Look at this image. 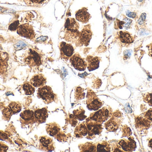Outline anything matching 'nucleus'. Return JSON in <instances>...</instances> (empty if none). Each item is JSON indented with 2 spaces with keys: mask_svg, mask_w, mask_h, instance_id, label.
Masks as SVG:
<instances>
[{
  "mask_svg": "<svg viewBox=\"0 0 152 152\" xmlns=\"http://www.w3.org/2000/svg\"><path fill=\"white\" fill-rule=\"evenodd\" d=\"M92 36L91 26L89 24L85 26L82 30L80 32L78 38L76 42V45L77 46H82L83 45L87 46L89 44Z\"/></svg>",
  "mask_w": 152,
  "mask_h": 152,
  "instance_id": "obj_1",
  "label": "nucleus"
},
{
  "mask_svg": "<svg viewBox=\"0 0 152 152\" xmlns=\"http://www.w3.org/2000/svg\"><path fill=\"white\" fill-rule=\"evenodd\" d=\"M37 95L46 104H49L56 100V95L53 92L52 88L48 86H44L40 87L38 90Z\"/></svg>",
  "mask_w": 152,
  "mask_h": 152,
  "instance_id": "obj_2",
  "label": "nucleus"
},
{
  "mask_svg": "<svg viewBox=\"0 0 152 152\" xmlns=\"http://www.w3.org/2000/svg\"><path fill=\"white\" fill-rule=\"evenodd\" d=\"M86 125L88 129V138L93 139L96 135L100 134L102 133V124L97 123L88 118L86 121Z\"/></svg>",
  "mask_w": 152,
  "mask_h": 152,
  "instance_id": "obj_3",
  "label": "nucleus"
},
{
  "mask_svg": "<svg viewBox=\"0 0 152 152\" xmlns=\"http://www.w3.org/2000/svg\"><path fill=\"white\" fill-rule=\"evenodd\" d=\"M110 111L108 108L104 107L99 111L92 113L90 115L89 118L96 121L97 123L102 124L106 121L110 117Z\"/></svg>",
  "mask_w": 152,
  "mask_h": 152,
  "instance_id": "obj_4",
  "label": "nucleus"
},
{
  "mask_svg": "<svg viewBox=\"0 0 152 152\" xmlns=\"http://www.w3.org/2000/svg\"><path fill=\"white\" fill-rule=\"evenodd\" d=\"M25 62L30 67L39 66L41 64V58L39 54L32 49H29Z\"/></svg>",
  "mask_w": 152,
  "mask_h": 152,
  "instance_id": "obj_5",
  "label": "nucleus"
},
{
  "mask_svg": "<svg viewBox=\"0 0 152 152\" xmlns=\"http://www.w3.org/2000/svg\"><path fill=\"white\" fill-rule=\"evenodd\" d=\"M18 34L28 39L34 40L35 34L33 27L28 24H23L19 26L17 29Z\"/></svg>",
  "mask_w": 152,
  "mask_h": 152,
  "instance_id": "obj_6",
  "label": "nucleus"
},
{
  "mask_svg": "<svg viewBox=\"0 0 152 152\" xmlns=\"http://www.w3.org/2000/svg\"><path fill=\"white\" fill-rule=\"evenodd\" d=\"M61 55L64 59L68 60L71 58L74 53V48L72 45L65 42H61L59 45Z\"/></svg>",
  "mask_w": 152,
  "mask_h": 152,
  "instance_id": "obj_7",
  "label": "nucleus"
},
{
  "mask_svg": "<svg viewBox=\"0 0 152 152\" xmlns=\"http://www.w3.org/2000/svg\"><path fill=\"white\" fill-rule=\"evenodd\" d=\"M70 61L73 67L80 71L85 70L87 67V63L78 53L73 55L70 58Z\"/></svg>",
  "mask_w": 152,
  "mask_h": 152,
  "instance_id": "obj_8",
  "label": "nucleus"
},
{
  "mask_svg": "<svg viewBox=\"0 0 152 152\" xmlns=\"http://www.w3.org/2000/svg\"><path fill=\"white\" fill-rule=\"evenodd\" d=\"M46 131L50 135L57 138L58 140L62 139V133L60 126L55 122L49 123L46 126Z\"/></svg>",
  "mask_w": 152,
  "mask_h": 152,
  "instance_id": "obj_9",
  "label": "nucleus"
},
{
  "mask_svg": "<svg viewBox=\"0 0 152 152\" xmlns=\"http://www.w3.org/2000/svg\"><path fill=\"white\" fill-rule=\"evenodd\" d=\"M94 95V93H90V96H88L87 101V106L90 110L97 111L102 107L103 104Z\"/></svg>",
  "mask_w": 152,
  "mask_h": 152,
  "instance_id": "obj_10",
  "label": "nucleus"
},
{
  "mask_svg": "<svg viewBox=\"0 0 152 152\" xmlns=\"http://www.w3.org/2000/svg\"><path fill=\"white\" fill-rule=\"evenodd\" d=\"M40 147L42 150L46 151H52L54 150V144L51 138L47 136L41 137L40 138Z\"/></svg>",
  "mask_w": 152,
  "mask_h": 152,
  "instance_id": "obj_11",
  "label": "nucleus"
},
{
  "mask_svg": "<svg viewBox=\"0 0 152 152\" xmlns=\"http://www.w3.org/2000/svg\"><path fill=\"white\" fill-rule=\"evenodd\" d=\"M115 117L112 118L108 122H106L105 124V127L106 129L110 132H115L118 128L121 121L119 119V117H121V115L118 114L114 115Z\"/></svg>",
  "mask_w": 152,
  "mask_h": 152,
  "instance_id": "obj_12",
  "label": "nucleus"
},
{
  "mask_svg": "<svg viewBox=\"0 0 152 152\" xmlns=\"http://www.w3.org/2000/svg\"><path fill=\"white\" fill-rule=\"evenodd\" d=\"M119 145L125 151H132L136 148V144L134 139L130 137L128 140H121L119 142Z\"/></svg>",
  "mask_w": 152,
  "mask_h": 152,
  "instance_id": "obj_13",
  "label": "nucleus"
},
{
  "mask_svg": "<svg viewBox=\"0 0 152 152\" xmlns=\"http://www.w3.org/2000/svg\"><path fill=\"white\" fill-rule=\"evenodd\" d=\"M135 127L138 131L148 129L151 127V122L146 118L137 117L135 118Z\"/></svg>",
  "mask_w": 152,
  "mask_h": 152,
  "instance_id": "obj_14",
  "label": "nucleus"
},
{
  "mask_svg": "<svg viewBox=\"0 0 152 152\" xmlns=\"http://www.w3.org/2000/svg\"><path fill=\"white\" fill-rule=\"evenodd\" d=\"M20 118L25 124H29L34 123L36 121L35 117L34 112L33 111H24L20 115Z\"/></svg>",
  "mask_w": 152,
  "mask_h": 152,
  "instance_id": "obj_15",
  "label": "nucleus"
},
{
  "mask_svg": "<svg viewBox=\"0 0 152 152\" xmlns=\"http://www.w3.org/2000/svg\"><path fill=\"white\" fill-rule=\"evenodd\" d=\"M91 16L88 12L87 9L86 8H83L79 10L76 13V19L83 23L88 22Z\"/></svg>",
  "mask_w": 152,
  "mask_h": 152,
  "instance_id": "obj_16",
  "label": "nucleus"
},
{
  "mask_svg": "<svg viewBox=\"0 0 152 152\" xmlns=\"http://www.w3.org/2000/svg\"><path fill=\"white\" fill-rule=\"evenodd\" d=\"M87 61V68L89 71L95 70L99 68L101 59L98 57H93V56H87L86 58Z\"/></svg>",
  "mask_w": 152,
  "mask_h": 152,
  "instance_id": "obj_17",
  "label": "nucleus"
},
{
  "mask_svg": "<svg viewBox=\"0 0 152 152\" xmlns=\"http://www.w3.org/2000/svg\"><path fill=\"white\" fill-rule=\"evenodd\" d=\"M46 79L42 74L35 75L30 80V84L34 87H42L46 84Z\"/></svg>",
  "mask_w": 152,
  "mask_h": 152,
  "instance_id": "obj_18",
  "label": "nucleus"
},
{
  "mask_svg": "<svg viewBox=\"0 0 152 152\" xmlns=\"http://www.w3.org/2000/svg\"><path fill=\"white\" fill-rule=\"evenodd\" d=\"M36 121L39 123L45 122L48 117V112L46 108L37 110L34 112Z\"/></svg>",
  "mask_w": 152,
  "mask_h": 152,
  "instance_id": "obj_19",
  "label": "nucleus"
},
{
  "mask_svg": "<svg viewBox=\"0 0 152 152\" xmlns=\"http://www.w3.org/2000/svg\"><path fill=\"white\" fill-rule=\"evenodd\" d=\"M79 29V24L75 19L73 18H67L66 19L65 25V30L69 31H78Z\"/></svg>",
  "mask_w": 152,
  "mask_h": 152,
  "instance_id": "obj_20",
  "label": "nucleus"
},
{
  "mask_svg": "<svg viewBox=\"0 0 152 152\" xmlns=\"http://www.w3.org/2000/svg\"><path fill=\"white\" fill-rule=\"evenodd\" d=\"M8 59L7 54L0 51V75H3L7 71Z\"/></svg>",
  "mask_w": 152,
  "mask_h": 152,
  "instance_id": "obj_21",
  "label": "nucleus"
},
{
  "mask_svg": "<svg viewBox=\"0 0 152 152\" xmlns=\"http://www.w3.org/2000/svg\"><path fill=\"white\" fill-rule=\"evenodd\" d=\"M75 134L76 137L80 138L86 136L88 134V129L86 125L82 123L77 126L75 129Z\"/></svg>",
  "mask_w": 152,
  "mask_h": 152,
  "instance_id": "obj_22",
  "label": "nucleus"
},
{
  "mask_svg": "<svg viewBox=\"0 0 152 152\" xmlns=\"http://www.w3.org/2000/svg\"><path fill=\"white\" fill-rule=\"evenodd\" d=\"M119 38L121 42L124 44L131 43L134 41V37L126 31H120L119 32Z\"/></svg>",
  "mask_w": 152,
  "mask_h": 152,
  "instance_id": "obj_23",
  "label": "nucleus"
},
{
  "mask_svg": "<svg viewBox=\"0 0 152 152\" xmlns=\"http://www.w3.org/2000/svg\"><path fill=\"white\" fill-rule=\"evenodd\" d=\"M79 149L81 152H96V146L95 144L87 142L84 144L80 145Z\"/></svg>",
  "mask_w": 152,
  "mask_h": 152,
  "instance_id": "obj_24",
  "label": "nucleus"
},
{
  "mask_svg": "<svg viewBox=\"0 0 152 152\" xmlns=\"http://www.w3.org/2000/svg\"><path fill=\"white\" fill-rule=\"evenodd\" d=\"M85 111L82 108H80L78 109L75 110L73 112L74 116L76 119L79 120H83L86 119V116L85 115Z\"/></svg>",
  "mask_w": 152,
  "mask_h": 152,
  "instance_id": "obj_25",
  "label": "nucleus"
},
{
  "mask_svg": "<svg viewBox=\"0 0 152 152\" xmlns=\"http://www.w3.org/2000/svg\"><path fill=\"white\" fill-rule=\"evenodd\" d=\"M110 145L106 142H103L101 143L98 144L96 146V152H110Z\"/></svg>",
  "mask_w": 152,
  "mask_h": 152,
  "instance_id": "obj_26",
  "label": "nucleus"
},
{
  "mask_svg": "<svg viewBox=\"0 0 152 152\" xmlns=\"http://www.w3.org/2000/svg\"><path fill=\"white\" fill-rule=\"evenodd\" d=\"M23 89L26 95H31L33 94L35 92L34 87L30 83H25L23 85Z\"/></svg>",
  "mask_w": 152,
  "mask_h": 152,
  "instance_id": "obj_27",
  "label": "nucleus"
},
{
  "mask_svg": "<svg viewBox=\"0 0 152 152\" xmlns=\"http://www.w3.org/2000/svg\"><path fill=\"white\" fill-rule=\"evenodd\" d=\"M9 108L12 112L13 114L18 113L20 112L21 109V106L19 104L16 102H12L9 105Z\"/></svg>",
  "mask_w": 152,
  "mask_h": 152,
  "instance_id": "obj_28",
  "label": "nucleus"
},
{
  "mask_svg": "<svg viewBox=\"0 0 152 152\" xmlns=\"http://www.w3.org/2000/svg\"><path fill=\"white\" fill-rule=\"evenodd\" d=\"M85 93L84 90L80 87H77L76 89L75 98L77 100H80L84 98Z\"/></svg>",
  "mask_w": 152,
  "mask_h": 152,
  "instance_id": "obj_29",
  "label": "nucleus"
},
{
  "mask_svg": "<svg viewBox=\"0 0 152 152\" xmlns=\"http://www.w3.org/2000/svg\"><path fill=\"white\" fill-rule=\"evenodd\" d=\"M144 101L150 106H152V93H148L143 95Z\"/></svg>",
  "mask_w": 152,
  "mask_h": 152,
  "instance_id": "obj_30",
  "label": "nucleus"
},
{
  "mask_svg": "<svg viewBox=\"0 0 152 152\" xmlns=\"http://www.w3.org/2000/svg\"><path fill=\"white\" fill-rule=\"evenodd\" d=\"M12 114L13 113L9 107L5 108L3 111V115H4V117L7 119H10Z\"/></svg>",
  "mask_w": 152,
  "mask_h": 152,
  "instance_id": "obj_31",
  "label": "nucleus"
},
{
  "mask_svg": "<svg viewBox=\"0 0 152 152\" xmlns=\"http://www.w3.org/2000/svg\"><path fill=\"white\" fill-rule=\"evenodd\" d=\"M19 22L18 21H16L10 25V26H9V29L12 31H14V30L18 29L19 26Z\"/></svg>",
  "mask_w": 152,
  "mask_h": 152,
  "instance_id": "obj_32",
  "label": "nucleus"
},
{
  "mask_svg": "<svg viewBox=\"0 0 152 152\" xmlns=\"http://www.w3.org/2000/svg\"><path fill=\"white\" fill-rule=\"evenodd\" d=\"M145 117L150 122H152V109H150L144 114Z\"/></svg>",
  "mask_w": 152,
  "mask_h": 152,
  "instance_id": "obj_33",
  "label": "nucleus"
},
{
  "mask_svg": "<svg viewBox=\"0 0 152 152\" xmlns=\"http://www.w3.org/2000/svg\"><path fill=\"white\" fill-rule=\"evenodd\" d=\"M126 127H124V128L123 129V136L125 137H129L130 135L132 134V133H131V130H130V129L127 126H126Z\"/></svg>",
  "mask_w": 152,
  "mask_h": 152,
  "instance_id": "obj_34",
  "label": "nucleus"
},
{
  "mask_svg": "<svg viewBox=\"0 0 152 152\" xmlns=\"http://www.w3.org/2000/svg\"><path fill=\"white\" fill-rule=\"evenodd\" d=\"M124 21L125 22L124 26L126 28H129L130 26V25L132 23V21L131 20L127 18H125L124 19Z\"/></svg>",
  "mask_w": 152,
  "mask_h": 152,
  "instance_id": "obj_35",
  "label": "nucleus"
},
{
  "mask_svg": "<svg viewBox=\"0 0 152 152\" xmlns=\"http://www.w3.org/2000/svg\"><path fill=\"white\" fill-rule=\"evenodd\" d=\"M145 18H146V14L145 13H142L138 19V22L139 24H141V25L145 21Z\"/></svg>",
  "mask_w": 152,
  "mask_h": 152,
  "instance_id": "obj_36",
  "label": "nucleus"
},
{
  "mask_svg": "<svg viewBox=\"0 0 152 152\" xmlns=\"http://www.w3.org/2000/svg\"><path fill=\"white\" fill-rule=\"evenodd\" d=\"M8 147L4 144L0 142V152H6L8 150Z\"/></svg>",
  "mask_w": 152,
  "mask_h": 152,
  "instance_id": "obj_37",
  "label": "nucleus"
},
{
  "mask_svg": "<svg viewBox=\"0 0 152 152\" xmlns=\"http://www.w3.org/2000/svg\"><path fill=\"white\" fill-rule=\"evenodd\" d=\"M26 46V44L22 42H19L15 46V48H17L18 49H21V48H23Z\"/></svg>",
  "mask_w": 152,
  "mask_h": 152,
  "instance_id": "obj_38",
  "label": "nucleus"
},
{
  "mask_svg": "<svg viewBox=\"0 0 152 152\" xmlns=\"http://www.w3.org/2000/svg\"><path fill=\"white\" fill-rule=\"evenodd\" d=\"M0 140L7 141V140H9V138L6 134H4L3 132L0 131Z\"/></svg>",
  "mask_w": 152,
  "mask_h": 152,
  "instance_id": "obj_39",
  "label": "nucleus"
},
{
  "mask_svg": "<svg viewBox=\"0 0 152 152\" xmlns=\"http://www.w3.org/2000/svg\"><path fill=\"white\" fill-rule=\"evenodd\" d=\"M117 26L119 29H122L123 28V26H124V24H125V22L124 21H120L118 20L117 19Z\"/></svg>",
  "mask_w": 152,
  "mask_h": 152,
  "instance_id": "obj_40",
  "label": "nucleus"
},
{
  "mask_svg": "<svg viewBox=\"0 0 152 152\" xmlns=\"http://www.w3.org/2000/svg\"><path fill=\"white\" fill-rule=\"evenodd\" d=\"M127 15L129 17L132 18H135L137 16L136 13H135V12H127Z\"/></svg>",
  "mask_w": 152,
  "mask_h": 152,
  "instance_id": "obj_41",
  "label": "nucleus"
},
{
  "mask_svg": "<svg viewBox=\"0 0 152 152\" xmlns=\"http://www.w3.org/2000/svg\"><path fill=\"white\" fill-rule=\"evenodd\" d=\"M29 1L33 3L40 4L43 2L45 0H29Z\"/></svg>",
  "mask_w": 152,
  "mask_h": 152,
  "instance_id": "obj_42",
  "label": "nucleus"
},
{
  "mask_svg": "<svg viewBox=\"0 0 152 152\" xmlns=\"http://www.w3.org/2000/svg\"><path fill=\"white\" fill-rule=\"evenodd\" d=\"M131 55V52L129 51H126L125 52V57L126 59H127L128 58H129Z\"/></svg>",
  "mask_w": 152,
  "mask_h": 152,
  "instance_id": "obj_43",
  "label": "nucleus"
},
{
  "mask_svg": "<svg viewBox=\"0 0 152 152\" xmlns=\"http://www.w3.org/2000/svg\"><path fill=\"white\" fill-rule=\"evenodd\" d=\"M149 54L152 57V43L149 46Z\"/></svg>",
  "mask_w": 152,
  "mask_h": 152,
  "instance_id": "obj_44",
  "label": "nucleus"
},
{
  "mask_svg": "<svg viewBox=\"0 0 152 152\" xmlns=\"http://www.w3.org/2000/svg\"><path fill=\"white\" fill-rule=\"evenodd\" d=\"M149 146L152 149V139L150 140L149 142Z\"/></svg>",
  "mask_w": 152,
  "mask_h": 152,
  "instance_id": "obj_45",
  "label": "nucleus"
},
{
  "mask_svg": "<svg viewBox=\"0 0 152 152\" xmlns=\"http://www.w3.org/2000/svg\"><path fill=\"white\" fill-rule=\"evenodd\" d=\"M139 1H142V0H139Z\"/></svg>",
  "mask_w": 152,
  "mask_h": 152,
  "instance_id": "obj_46",
  "label": "nucleus"
}]
</instances>
